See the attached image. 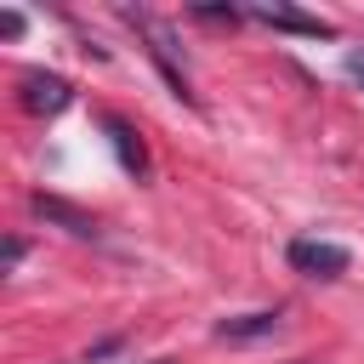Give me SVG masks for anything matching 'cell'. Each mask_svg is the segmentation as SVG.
<instances>
[{"mask_svg": "<svg viewBox=\"0 0 364 364\" xmlns=\"http://www.w3.org/2000/svg\"><path fill=\"white\" fill-rule=\"evenodd\" d=\"M290 267L307 279H341L353 267V256H347V245H330V239H290Z\"/></svg>", "mask_w": 364, "mask_h": 364, "instance_id": "cell-1", "label": "cell"}, {"mask_svg": "<svg viewBox=\"0 0 364 364\" xmlns=\"http://www.w3.org/2000/svg\"><path fill=\"white\" fill-rule=\"evenodd\" d=\"M34 216H40V222H57V228L74 233V239H97V216L74 210V205L57 199V193H34Z\"/></svg>", "mask_w": 364, "mask_h": 364, "instance_id": "cell-2", "label": "cell"}, {"mask_svg": "<svg viewBox=\"0 0 364 364\" xmlns=\"http://www.w3.org/2000/svg\"><path fill=\"white\" fill-rule=\"evenodd\" d=\"M68 80H57V74H23V108L28 114H57V108H68Z\"/></svg>", "mask_w": 364, "mask_h": 364, "instance_id": "cell-3", "label": "cell"}, {"mask_svg": "<svg viewBox=\"0 0 364 364\" xmlns=\"http://www.w3.org/2000/svg\"><path fill=\"white\" fill-rule=\"evenodd\" d=\"M250 17H256V23H267V28H284V34L330 40V23H318V17H307V11H290V6H250Z\"/></svg>", "mask_w": 364, "mask_h": 364, "instance_id": "cell-4", "label": "cell"}, {"mask_svg": "<svg viewBox=\"0 0 364 364\" xmlns=\"http://www.w3.org/2000/svg\"><path fill=\"white\" fill-rule=\"evenodd\" d=\"M279 330V313L262 307V313H239V318H222L216 324V341H256V336H273Z\"/></svg>", "mask_w": 364, "mask_h": 364, "instance_id": "cell-5", "label": "cell"}, {"mask_svg": "<svg viewBox=\"0 0 364 364\" xmlns=\"http://www.w3.org/2000/svg\"><path fill=\"white\" fill-rule=\"evenodd\" d=\"M102 125H108V136H114V154H119V165L142 176V171H148V154H142V142H136V131H131V125H125L119 114H108Z\"/></svg>", "mask_w": 364, "mask_h": 364, "instance_id": "cell-6", "label": "cell"}, {"mask_svg": "<svg viewBox=\"0 0 364 364\" xmlns=\"http://www.w3.org/2000/svg\"><path fill=\"white\" fill-rule=\"evenodd\" d=\"M193 17H205V23H233L239 11H233V6H193Z\"/></svg>", "mask_w": 364, "mask_h": 364, "instance_id": "cell-7", "label": "cell"}, {"mask_svg": "<svg viewBox=\"0 0 364 364\" xmlns=\"http://www.w3.org/2000/svg\"><path fill=\"white\" fill-rule=\"evenodd\" d=\"M0 34L17 40V34H23V11H0Z\"/></svg>", "mask_w": 364, "mask_h": 364, "instance_id": "cell-8", "label": "cell"}, {"mask_svg": "<svg viewBox=\"0 0 364 364\" xmlns=\"http://www.w3.org/2000/svg\"><path fill=\"white\" fill-rule=\"evenodd\" d=\"M17 262H23V239H6V273H11Z\"/></svg>", "mask_w": 364, "mask_h": 364, "instance_id": "cell-9", "label": "cell"}, {"mask_svg": "<svg viewBox=\"0 0 364 364\" xmlns=\"http://www.w3.org/2000/svg\"><path fill=\"white\" fill-rule=\"evenodd\" d=\"M347 74H353V80L364 85V51H353V57H347Z\"/></svg>", "mask_w": 364, "mask_h": 364, "instance_id": "cell-10", "label": "cell"}, {"mask_svg": "<svg viewBox=\"0 0 364 364\" xmlns=\"http://www.w3.org/2000/svg\"><path fill=\"white\" fill-rule=\"evenodd\" d=\"M159 364H171V358H159Z\"/></svg>", "mask_w": 364, "mask_h": 364, "instance_id": "cell-11", "label": "cell"}]
</instances>
